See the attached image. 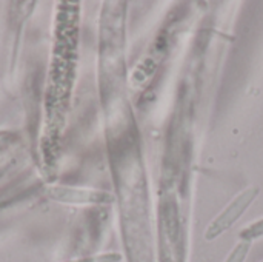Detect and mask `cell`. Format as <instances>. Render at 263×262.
Returning a JSON list of instances; mask_svg holds the SVG:
<instances>
[{
    "label": "cell",
    "instance_id": "cell-7",
    "mask_svg": "<svg viewBox=\"0 0 263 262\" xmlns=\"http://www.w3.org/2000/svg\"><path fill=\"white\" fill-rule=\"evenodd\" d=\"M262 262H263V261H262Z\"/></svg>",
    "mask_w": 263,
    "mask_h": 262
},
{
    "label": "cell",
    "instance_id": "cell-2",
    "mask_svg": "<svg viewBox=\"0 0 263 262\" xmlns=\"http://www.w3.org/2000/svg\"><path fill=\"white\" fill-rule=\"evenodd\" d=\"M260 193L259 187H248L243 191H240L206 227L205 232V239L206 241H214L217 238H220L225 232H228L243 215L245 212L253 205V202L257 199Z\"/></svg>",
    "mask_w": 263,
    "mask_h": 262
},
{
    "label": "cell",
    "instance_id": "cell-1",
    "mask_svg": "<svg viewBox=\"0 0 263 262\" xmlns=\"http://www.w3.org/2000/svg\"><path fill=\"white\" fill-rule=\"evenodd\" d=\"M99 90L125 255L128 262H154L146 176L139 133L126 99L125 74L99 80Z\"/></svg>",
    "mask_w": 263,
    "mask_h": 262
},
{
    "label": "cell",
    "instance_id": "cell-6",
    "mask_svg": "<svg viewBox=\"0 0 263 262\" xmlns=\"http://www.w3.org/2000/svg\"><path fill=\"white\" fill-rule=\"evenodd\" d=\"M122 255L119 253H102V255H94V256H83L77 259H69L65 262H120Z\"/></svg>",
    "mask_w": 263,
    "mask_h": 262
},
{
    "label": "cell",
    "instance_id": "cell-5",
    "mask_svg": "<svg viewBox=\"0 0 263 262\" xmlns=\"http://www.w3.org/2000/svg\"><path fill=\"white\" fill-rule=\"evenodd\" d=\"M250 250H251V242L239 241L234 246V249L231 250V253L228 255V258L225 259V262H245Z\"/></svg>",
    "mask_w": 263,
    "mask_h": 262
},
{
    "label": "cell",
    "instance_id": "cell-3",
    "mask_svg": "<svg viewBox=\"0 0 263 262\" xmlns=\"http://www.w3.org/2000/svg\"><path fill=\"white\" fill-rule=\"evenodd\" d=\"M46 196L54 202L68 205H111L116 202V196L108 191L69 185L48 187Z\"/></svg>",
    "mask_w": 263,
    "mask_h": 262
},
{
    "label": "cell",
    "instance_id": "cell-4",
    "mask_svg": "<svg viewBox=\"0 0 263 262\" xmlns=\"http://www.w3.org/2000/svg\"><path fill=\"white\" fill-rule=\"evenodd\" d=\"M239 238H240V241L251 242V244H253V241L263 238V218L256 221V222H253V224H250L248 227H245L240 232Z\"/></svg>",
    "mask_w": 263,
    "mask_h": 262
}]
</instances>
